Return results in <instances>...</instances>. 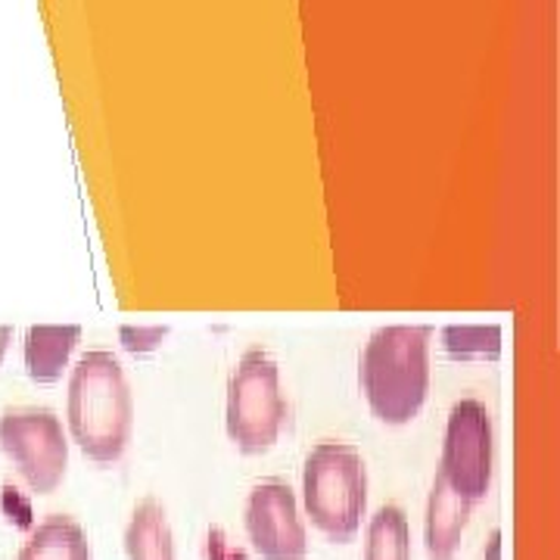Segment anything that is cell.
I'll use <instances>...</instances> for the list:
<instances>
[{"label": "cell", "mask_w": 560, "mask_h": 560, "mask_svg": "<svg viewBox=\"0 0 560 560\" xmlns=\"http://www.w3.org/2000/svg\"><path fill=\"white\" fill-rule=\"evenodd\" d=\"M430 324H386L359 355V383L371 415L386 427L418 418L430 393Z\"/></svg>", "instance_id": "1"}, {"label": "cell", "mask_w": 560, "mask_h": 560, "mask_svg": "<svg viewBox=\"0 0 560 560\" xmlns=\"http://www.w3.org/2000/svg\"><path fill=\"white\" fill-rule=\"evenodd\" d=\"M66 423L72 442L97 464H116L131 442L135 399L121 361L106 349H91L69 377Z\"/></svg>", "instance_id": "2"}, {"label": "cell", "mask_w": 560, "mask_h": 560, "mask_svg": "<svg viewBox=\"0 0 560 560\" xmlns=\"http://www.w3.org/2000/svg\"><path fill=\"white\" fill-rule=\"evenodd\" d=\"M302 508L330 541H352L368 511V467L355 445L320 442L302 464Z\"/></svg>", "instance_id": "3"}, {"label": "cell", "mask_w": 560, "mask_h": 560, "mask_svg": "<svg viewBox=\"0 0 560 560\" xmlns=\"http://www.w3.org/2000/svg\"><path fill=\"white\" fill-rule=\"evenodd\" d=\"M283 423L287 399L280 393L278 361L265 349H246L228 381V440L241 455H265L275 448Z\"/></svg>", "instance_id": "4"}, {"label": "cell", "mask_w": 560, "mask_h": 560, "mask_svg": "<svg viewBox=\"0 0 560 560\" xmlns=\"http://www.w3.org/2000/svg\"><path fill=\"white\" fill-rule=\"evenodd\" d=\"M0 452L38 495H50L69 467V440L50 408H7L0 415Z\"/></svg>", "instance_id": "5"}, {"label": "cell", "mask_w": 560, "mask_h": 560, "mask_svg": "<svg viewBox=\"0 0 560 560\" xmlns=\"http://www.w3.org/2000/svg\"><path fill=\"white\" fill-rule=\"evenodd\" d=\"M492 464H495V433H492L489 408L480 399L455 401L445 423L440 474L460 499L477 504L489 495Z\"/></svg>", "instance_id": "6"}, {"label": "cell", "mask_w": 560, "mask_h": 560, "mask_svg": "<svg viewBox=\"0 0 560 560\" xmlns=\"http://www.w3.org/2000/svg\"><path fill=\"white\" fill-rule=\"evenodd\" d=\"M246 536L261 560H305L308 533L290 482L261 480L246 499Z\"/></svg>", "instance_id": "7"}, {"label": "cell", "mask_w": 560, "mask_h": 560, "mask_svg": "<svg viewBox=\"0 0 560 560\" xmlns=\"http://www.w3.org/2000/svg\"><path fill=\"white\" fill-rule=\"evenodd\" d=\"M470 511L474 504L460 499L436 470L430 495H427V517H423V541H427L430 560H452L458 555L464 529L470 523Z\"/></svg>", "instance_id": "8"}, {"label": "cell", "mask_w": 560, "mask_h": 560, "mask_svg": "<svg viewBox=\"0 0 560 560\" xmlns=\"http://www.w3.org/2000/svg\"><path fill=\"white\" fill-rule=\"evenodd\" d=\"M81 340L79 324H35L25 330V374L35 383H57Z\"/></svg>", "instance_id": "9"}, {"label": "cell", "mask_w": 560, "mask_h": 560, "mask_svg": "<svg viewBox=\"0 0 560 560\" xmlns=\"http://www.w3.org/2000/svg\"><path fill=\"white\" fill-rule=\"evenodd\" d=\"M128 560H175V536L165 508L156 499H143L125 526Z\"/></svg>", "instance_id": "10"}, {"label": "cell", "mask_w": 560, "mask_h": 560, "mask_svg": "<svg viewBox=\"0 0 560 560\" xmlns=\"http://www.w3.org/2000/svg\"><path fill=\"white\" fill-rule=\"evenodd\" d=\"M16 560H94V555L79 523L66 514H50L32 529Z\"/></svg>", "instance_id": "11"}, {"label": "cell", "mask_w": 560, "mask_h": 560, "mask_svg": "<svg viewBox=\"0 0 560 560\" xmlns=\"http://www.w3.org/2000/svg\"><path fill=\"white\" fill-rule=\"evenodd\" d=\"M364 560H411V526L399 504H383L371 517Z\"/></svg>", "instance_id": "12"}, {"label": "cell", "mask_w": 560, "mask_h": 560, "mask_svg": "<svg viewBox=\"0 0 560 560\" xmlns=\"http://www.w3.org/2000/svg\"><path fill=\"white\" fill-rule=\"evenodd\" d=\"M442 346L448 359L470 361V359H499L501 352V327L489 324H448L442 327Z\"/></svg>", "instance_id": "13"}, {"label": "cell", "mask_w": 560, "mask_h": 560, "mask_svg": "<svg viewBox=\"0 0 560 560\" xmlns=\"http://www.w3.org/2000/svg\"><path fill=\"white\" fill-rule=\"evenodd\" d=\"M168 337V327L165 324H121L119 340L125 352L131 355H147V352H156L162 340Z\"/></svg>", "instance_id": "14"}, {"label": "cell", "mask_w": 560, "mask_h": 560, "mask_svg": "<svg viewBox=\"0 0 560 560\" xmlns=\"http://www.w3.org/2000/svg\"><path fill=\"white\" fill-rule=\"evenodd\" d=\"M482 560H501V529H495L489 541H486V551H482Z\"/></svg>", "instance_id": "15"}, {"label": "cell", "mask_w": 560, "mask_h": 560, "mask_svg": "<svg viewBox=\"0 0 560 560\" xmlns=\"http://www.w3.org/2000/svg\"><path fill=\"white\" fill-rule=\"evenodd\" d=\"M10 342H13V327H10V324H0V361L7 355Z\"/></svg>", "instance_id": "16"}]
</instances>
